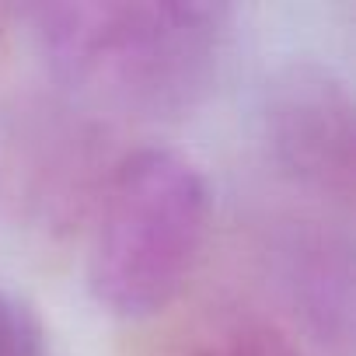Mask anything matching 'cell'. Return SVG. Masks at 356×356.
<instances>
[{
	"label": "cell",
	"mask_w": 356,
	"mask_h": 356,
	"mask_svg": "<svg viewBox=\"0 0 356 356\" xmlns=\"http://www.w3.org/2000/svg\"><path fill=\"white\" fill-rule=\"evenodd\" d=\"M18 15L74 95L136 119L196 108L220 74L231 35V8L203 0H67Z\"/></svg>",
	"instance_id": "obj_1"
},
{
	"label": "cell",
	"mask_w": 356,
	"mask_h": 356,
	"mask_svg": "<svg viewBox=\"0 0 356 356\" xmlns=\"http://www.w3.org/2000/svg\"><path fill=\"white\" fill-rule=\"evenodd\" d=\"M210 186L200 164L171 147L126 154L102 196L88 252V286L119 318L168 307L200 266L210 234Z\"/></svg>",
	"instance_id": "obj_2"
},
{
	"label": "cell",
	"mask_w": 356,
	"mask_h": 356,
	"mask_svg": "<svg viewBox=\"0 0 356 356\" xmlns=\"http://www.w3.org/2000/svg\"><path fill=\"white\" fill-rule=\"evenodd\" d=\"M262 140L293 186L349 203L353 196V98L346 81L314 60L273 70L262 88Z\"/></svg>",
	"instance_id": "obj_3"
},
{
	"label": "cell",
	"mask_w": 356,
	"mask_h": 356,
	"mask_svg": "<svg viewBox=\"0 0 356 356\" xmlns=\"http://www.w3.org/2000/svg\"><path fill=\"white\" fill-rule=\"evenodd\" d=\"M286 283L307 328L325 346H346L353 332V262L346 238L297 231L286 241Z\"/></svg>",
	"instance_id": "obj_4"
},
{
	"label": "cell",
	"mask_w": 356,
	"mask_h": 356,
	"mask_svg": "<svg viewBox=\"0 0 356 356\" xmlns=\"http://www.w3.org/2000/svg\"><path fill=\"white\" fill-rule=\"evenodd\" d=\"M193 356H297V349L273 325L248 321V325H231V328L217 332Z\"/></svg>",
	"instance_id": "obj_5"
},
{
	"label": "cell",
	"mask_w": 356,
	"mask_h": 356,
	"mask_svg": "<svg viewBox=\"0 0 356 356\" xmlns=\"http://www.w3.org/2000/svg\"><path fill=\"white\" fill-rule=\"evenodd\" d=\"M0 356H49L39 314L4 286H0Z\"/></svg>",
	"instance_id": "obj_6"
}]
</instances>
